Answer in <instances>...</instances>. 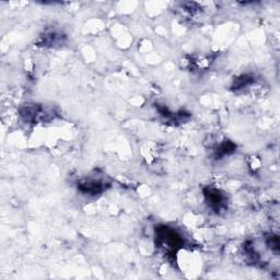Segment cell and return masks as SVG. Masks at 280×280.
Segmentation results:
<instances>
[{
    "mask_svg": "<svg viewBox=\"0 0 280 280\" xmlns=\"http://www.w3.org/2000/svg\"><path fill=\"white\" fill-rule=\"evenodd\" d=\"M156 235L161 245H163L167 251H177L183 244L181 235L177 233V231L170 229L169 227H159L156 229Z\"/></svg>",
    "mask_w": 280,
    "mask_h": 280,
    "instance_id": "6da1fadb",
    "label": "cell"
},
{
    "mask_svg": "<svg viewBox=\"0 0 280 280\" xmlns=\"http://www.w3.org/2000/svg\"><path fill=\"white\" fill-rule=\"evenodd\" d=\"M205 196L208 204H209V206L212 208V209L219 210L221 209V207L224 206L225 198L222 196V194L219 191H217V189H211V188L206 189Z\"/></svg>",
    "mask_w": 280,
    "mask_h": 280,
    "instance_id": "7a4b0ae2",
    "label": "cell"
},
{
    "mask_svg": "<svg viewBox=\"0 0 280 280\" xmlns=\"http://www.w3.org/2000/svg\"><path fill=\"white\" fill-rule=\"evenodd\" d=\"M79 188H80V191H82L83 193L98 194L103 191L104 186H103V183H101L100 181H96V179H92V181H85V182L80 183Z\"/></svg>",
    "mask_w": 280,
    "mask_h": 280,
    "instance_id": "3957f363",
    "label": "cell"
}]
</instances>
